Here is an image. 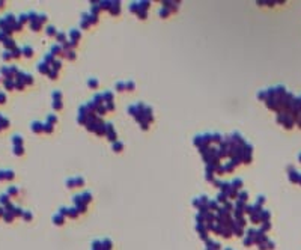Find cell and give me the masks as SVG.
<instances>
[{
  "label": "cell",
  "mask_w": 301,
  "mask_h": 250,
  "mask_svg": "<svg viewBox=\"0 0 301 250\" xmlns=\"http://www.w3.org/2000/svg\"><path fill=\"white\" fill-rule=\"evenodd\" d=\"M14 172L12 170H0V181H9V179H14Z\"/></svg>",
  "instance_id": "1"
},
{
  "label": "cell",
  "mask_w": 301,
  "mask_h": 250,
  "mask_svg": "<svg viewBox=\"0 0 301 250\" xmlns=\"http://www.w3.org/2000/svg\"><path fill=\"white\" fill-rule=\"evenodd\" d=\"M30 127H32V130H33L35 133H42V131H44V124L39 122V121H33V122L30 124Z\"/></svg>",
  "instance_id": "2"
},
{
  "label": "cell",
  "mask_w": 301,
  "mask_h": 250,
  "mask_svg": "<svg viewBox=\"0 0 301 250\" xmlns=\"http://www.w3.org/2000/svg\"><path fill=\"white\" fill-rule=\"evenodd\" d=\"M21 51H23V54H24V56H27V57H32V56H33V48H32V47H29V45H26Z\"/></svg>",
  "instance_id": "3"
},
{
  "label": "cell",
  "mask_w": 301,
  "mask_h": 250,
  "mask_svg": "<svg viewBox=\"0 0 301 250\" xmlns=\"http://www.w3.org/2000/svg\"><path fill=\"white\" fill-rule=\"evenodd\" d=\"M122 148H123V143H122V142H118V140H116V142L113 143V151H116V152H121Z\"/></svg>",
  "instance_id": "4"
},
{
  "label": "cell",
  "mask_w": 301,
  "mask_h": 250,
  "mask_svg": "<svg viewBox=\"0 0 301 250\" xmlns=\"http://www.w3.org/2000/svg\"><path fill=\"white\" fill-rule=\"evenodd\" d=\"M14 146H23V136H14Z\"/></svg>",
  "instance_id": "5"
},
{
  "label": "cell",
  "mask_w": 301,
  "mask_h": 250,
  "mask_svg": "<svg viewBox=\"0 0 301 250\" xmlns=\"http://www.w3.org/2000/svg\"><path fill=\"white\" fill-rule=\"evenodd\" d=\"M87 86H89V87H93V89H95V87H98V80L93 78V77H92V78H89V80H87Z\"/></svg>",
  "instance_id": "6"
},
{
  "label": "cell",
  "mask_w": 301,
  "mask_h": 250,
  "mask_svg": "<svg viewBox=\"0 0 301 250\" xmlns=\"http://www.w3.org/2000/svg\"><path fill=\"white\" fill-rule=\"evenodd\" d=\"M8 125H9V121L5 119L3 116H0V130H3V128H8Z\"/></svg>",
  "instance_id": "7"
},
{
  "label": "cell",
  "mask_w": 301,
  "mask_h": 250,
  "mask_svg": "<svg viewBox=\"0 0 301 250\" xmlns=\"http://www.w3.org/2000/svg\"><path fill=\"white\" fill-rule=\"evenodd\" d=\"M232 185H233V189H235V187H236V189H241V187H242V181L240 179V178H236V179L232 182Z\"/></svg>",
  "instance_id": "8"
},
{
  "label": "cell",
  "mask_w": 301,
  "mask_h": 250,
  "mask_svg": "<svg viewBox=\"0 0 301 250\" xmlns=\"http://www.w3.org/2000/svg\"><path fill=\"white\" fill-rule=\"evenodd\" d=\"M134 82H131V80H128V82H125V87L128 89V91H134Z\"/></svg>",
  "instance_id": "9"
},
{
  "label": "cell",
  "mask_w": 301,
  "mask_h": 250,
  "mask_svg": "<svg viewBox=\"0 0 301 250\" xmlns=\"http://www.w3.org/2000/svg\"><path fill=\"white\" fill-rule=\"evenodd\" d=\"M14 154L15 155H21L23 154V146H14Z\"/></svg>",
  "instance_id": "10"
},
{
  "label": "cell",
  "mask_w": 301,
  "mask_h": 250,
  "mask_svg": "<svg viewBox=\"0 0 301 250\" xmlns=\"http://www.w3.org/2000/svg\"><path fill=\"white\" fill-rule=\"evenodd\" d=\"M47 35H48V36H53V35H56V29L53 27V26H50V27L47 29Z\"/></svg>",
  "instance_id": "11"
},
{
  "label": "cell",
  "mask_w": 301,
  "mask_h": 250,
  "mask_svg": "<svg viewBox=\"0 0 301 250\" xmlns=\"http://www.w3.org/2000/svg\"><path fill=\"white\" fill-rule=\"evenodd\" d=\"M53 109H54V110H60V109H62L60 101H53Z\"/></svg>",
  "instance_id": "12"
},
{
  "label": "cell",
  "mask_w": 301,
  "mask_h": 250,
  "mask_svg": "<svg viewBox=\"0 0 301 250\" xmlns=\"http://www.w3.org/2000/svg\"><path fill=\"white\" fill-rule=\"evenodd\" d=\"M116 87L119 89V92H122L123 89H127V87H125V83H122V82H118V83H116Z\"/></svg>",
  "instance_id": "13"
},
{
  "label": "cell",
  "mask_w": 301,
  "mask_h": 250,
  "mask_svg": "<svg viewBox=\"0 0 301 250\" xmlns=\"http://www.w3.org/2000/svg\"><path fill=\"white\" fill-rule=\"evenodd\" d=\"M247 198H249V193H245V191H242L240 196H238V199H241V200H245Z\"/></svg>",
  "instance_id": "14"
},
{
  "label": "cell",
  "mask_w": 301,
  "mask_h": 250,
  "mask_svg": "<svg viewBox=\"0 0 301 250\" xmlns=\"http://www.w3.org/2000/svg\"><path fill=\"white\" fill-rule=\"evenodd\" d=\"M47 121H48L50 124H56V122H57V118H56V116H53V115H51V116H48V119H47Z\"/></svg>",
  "instance_id": "15"
},
{
  "label": "cell",
  "mask_w": 301,
  "mask_h": 250,
  "mask_svg": "<svg viewBox=\"0 0 301 250\" xmlns=\"http://www.w3.org/2000/svg\"><path fill=\"white\" fill-rule=\"evenodd\" d=\"M63 38H65V33H57V41H63Z\"/></svg>",
  "instance_id": "16"
},
{
  "label": "cell",
  "mask_w": 301,
  "mask_h": 250,
  "mask_svg": "<svg viewBox=\"0 0 301 250\" xmlns=\"http://www.w3.org/2000/svg\"><path fill=\"white\" fill-rule=\"evenodd\" d=\"M300 182H301V178H300Z\"/></svg>",
  "instance_id": "17"
}]
</instances>
